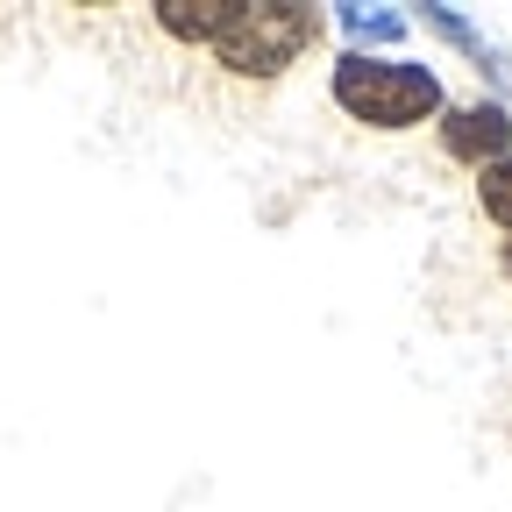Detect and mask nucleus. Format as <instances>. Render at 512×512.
I'll list each match as a JSON object with an SVG mask.
<instances>
[{
    "label": "nucleus",
    "instance_id": "obj_5",
    "mask_svg": "<svg viewBox=\"0 0 512 512\" xmlns=\"http://www.w3.org/2000/svg\"><path fill=\"white\" fill-rule=\"evenodd\" d=\"M420 22H427L441 43H456L463 57H477V72H484V79H505V57H498V43H491V36L470 22V15H456V8H434V0H427V8H420Z\"/></svg>",
    "mask_w": 512,
    "mask_h": 512
},
{
    "label": "nucleus",
    "instance_id": "obj_3",
    "mask_svg": "<svg viewBox=\"0 0 512 512\" xmlns=\"http://www.w3.org/2000/svg\"><path fill=\"white\" fill-rule=\"evenodd\" d=\"M441 150L456 164H470V171H491L498 157H512V114H505V100L441 107Z\"/></svg>",
    "mask_w": 512,
    "mask_h": 512
},
{
    "label": "nucleus",
    "instance_id": "obj_1",
    "mask_svg": "<svg viewBox=\"0 0 512 512\" xmlns=\"http://www.w3.org/2000/svg\"><path fill=\"white\" fill-rule=\"evenodd\" d=\"M328 93H335V107L349 121L384 128V136H392V128H420V121H434L448 107V93H441V79L427 72V64H413V57H370V50H342Z\"/></svg>",
    "mask_w": 512,
    "mask_h": 512
},
{
    "label": "nucleus",
    "instance_id": "obj_7",
    "mask_svg": "<svg viewBox=\"0 0 512 512\" xmlns=\"http://www.w3.org/2000/svg\"><path fill=\"white\" fill-rule=\"evenodd\" d=\"M477 207H484V221H498L505 242H512V157H498L491 171H477Z\"/></svg>",
    "mask_w": 512,
    "mask_h": 512
},
{
    "label": "nucleus",
    "instance_id": "obj_4",
    "mask_svg": "<svg viewBox=\"0 0 512 512\" xmlns=\"http://www.w3.org/2000/svg\"><path fill=\"white\" fill-rule=\"evenodd\" d=\"M235 22V0H157V29L178 36V43H207Z\"/></svg>",
    "mask_w": 512,
    "mask_h": 512
},
{
    "label": "nucleus",
    "instance_id": "obj_6",
    "mask_svg": "<svg viewBox=\"0 0 512 512\" xmlns=\"http://www.w3.org/2000/svg\"><path fill=\"white\" fill-rule=\"evenodd\" d=\"M335 22H342V36L363 43L370 57H377V43H406V15H399V8H377V0H349V8H335Z\"/></svg>",
    "mask_w": 512,
    "mask_h": 512
},
{
    "label": "nucleus",
    "instance_id": "obj_2",
    "mask_svg": "<svg viewBox=\"0 0 512 512\" xmlns=\"http://www.w3.org/2000/svg\"><path fill=\"white\" fill-rule=\"evenodd\" d=\"M320 36L313 8H278V0H235V22L214 36V57L242 79H278L285 64Z\"/></svg>",
    "mask_w": 512,
    "mask_h": 512
},
{
    "label": "nucleus",
    "instance_id": "obj_8",
    "mask_svg": "<svg viewBox=\"0 0 512 512\" xmlns=\"http://www.w3.org/2000/svg\"><path fill=\"white\" fill-rule=\"evenodd\" d=\"M498 264H505V278H512V242H505V249H498Z\"/></svg>",
    "mask_w": 512,
    "mask_h": 512
}]
</instances>
